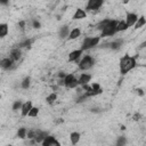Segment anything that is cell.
Segmentation results:
<instances>
[{"mask_svg":"<svg viewBox=\"0 0 146 146\" xmlns=\"http://www.w3.org/2000/svg\"><path fill=\"white\" fill-rule=\"evenodd\" d=\"M31 43H32V40H30V39H29V40H25L24 42H22L19 47H27V48H30Z\"/></svg>","mask_w":146,"mask_h":146,"instance_id":"f546056e","label":"cell"},{"mask_svg":"<svg viewBox=\"0 0 146 146\" xmlns=\"http://www.w3.org/2000/svg\"><path fill=\"white\" fill-rule=\"evenodd\" d=\"M136 92H137L139 96H144V91H143V89H140V88H137V89H136Z\"/></svg>","mask_w":146,"mask_h":146,"instance_id":"d6a6232c","label":"cell"},{"mask_svg":"<svg viewBox=\"0 0 146 146\" xmlns=\"http://www.w3.org/2000/svg\"><path fill=\"white\" fill-rule=\"evenodd\" d=\"M116 25H117V21L115 19H110L108 23L106 24V26L100 31L102 32V36H112L116 33ZM100 36V38H102Z\"/></svg>","mask_w":146,"mask_h":146,"instance_id":"3957f363","label":"cell"},{"mask_svg":"<svg viewBox=\"0 0 146 146\" xmlns=\"http://www.w3.org/2000/svg\"><path fill=\"white\" fill-rule=\"evenodd\" d=\"M38 114H39V108L33 106V107L31 108V111H30V113H29V115H27V116H30V117H36V116H38Z\"/></svg>","mask_w":146,"mask_h":146,"instance_id":"83f0119b","label":"cell"},{"mask_svg":"<svg viewBox=\"0 0 146 146\" xmlns=\"http://www.w3.org/2000/svg\"><path fill=\"white\" fill-rule=\"evenodd\" d=\"M122 43H123V40L122 39H116V40H114V41H112L110 43V48L113 49V50H117V49L121 48Z\"/></svg>","mask_w":146,"mask_h":146,"instance_id":"d6986e66","label":"cell"},{"mask_svg":"<svg viewBox=\"0 0 146 146\" xmlns=\"http://www.w3.org/2000/svg\"><path fill=\"white\" fill-rule=\"evenodd\" d=\"M63 84L68 89L76 88L79 86V79H76L73 74H66L65 78L63 79Z\"/></svg>","mask_w":146,"mask_h":146,"instance_id":"5b68a950","label":"cell"},{"mask_svg":"<svg viewBox=\"0 0 146 146\" xmlns=\"http://www.w3.org/2000/svg\"><path fill=\"white\" fill-rule=\"evenodd\" d=\"M91 88H92V91H91V94H90V97L96 96V95H99V94L103 92V89H102V87H100L99 83H96V82L92 83V84H91Z\"/></svg>","mask_w":146,"mask_h":146,"instance_id":"9a60e30c","label":"cell"},{"mask_svg":"<svg viewBox=\"0 0 146 146\" xmlns=\"http://www.w3.org/2000/svg\"><path fill=\"white\" fill-rule=\"evenodd\" d=\"M65 75H66V74H65L64 72H59V73H58V76H59L60 79H64V78H65Z\"/></svg>","mask_w":146,"mask_h":146,"instance_id":"e575fe53","label":"cell"},{"mask_svg":"<svg viewBox=\"0 0 146 146\" xmlns=\"http://www.w3.org/2000/svg\"><path fill=\"white\" fill-rule=\"evenodd\" d=\"M128 1H129V0H123V3H127Z\"/></svg>","mask_w":146,"mask_h":146,"instance_id":"8d00e7d4","label":"cell"},{"mask_svg":"<svg viewBox=\"0 0 146 146\" xmlns=\"http://www.w3.org/2000/svg\"><path fill=\"white\" fill-rule=\"evenodd\" d=\"M70 139H71V143H72L73 145L78 144V143H79V140H80V133H79V132H76V131L72 132V133L70 135Z\"/></svg>","mask_w":146,"mask_h":146,"instance_id":"603a6c76","label":"cell"},{"mask_svg":"<svg viewBox=\"0 0 146 146\" xmlns=\"http://www.w3.org/2000/svg\"><path fill=\"white\" fill-rule=\"evenodd\" d=\"M9 32V29H8V24L6 23H1L0 24V38H5Z\"/></svg>","mask_w":146,"mask_h":146,"instance_id":"44dd1931","label":"cell"},{"mask_svg":"<svg viewBox=\"0 0 146 146\" xmlns=\"http://www.w3.org/2000/svg\"><path fill=\"white\" fill-rule=\"evenodd\" d=\"M56 99H57V94H56V92H51V94L48 95L47 98H46V100H47V103H48L49 105H52V104L56 102Z\"/></svg>","mask_w":146,"mask_h":146,"instance_id":"cb8c5ba5","label":"cell"},{"mask_svg":"<svg viewBox=\"0 0 146 146\" xmlns=\"http://www.w3.org/2000/svg\"><path fill=\"white\" fill-rule=\"evenodd\" d=\"M80 35H81V30L78 29V27H75V29L71 30V32H70L67 39H68V40H75V39H78Z\"/></svg>","mask_w":146,"mask_h":146,"instance_id":"2e32d148","label":"cell"},{"mask_svg":"<svg viewBox=\"0 0 146 146\" xmlns=\"http://www.w3.org/2000/svg\"><path fill=\"white\" fill-rule=\"evenodd\" d=\"M137 63H136V57L125 55L120 59V72L121 74H127L129 73L131 70H133L136 67Z\"/></svg>","mask_w":146,"mask_h":146,"instance_id":"6da1fadb","label":"cell"},{"mask_svg":"<svg viewBox=\"0 0 146 146\" xmlns=\"http://www.w3.org/2000/svg\"><path fill=\"white\" fill-rule=\"evenodd\" d=\"M87 17V13L84 9H81V8H76L74 14H73V19L74 21H79V19H84Z\"/></svg>","mask_w":146,"mask_h":146,"instance_id":"8fae6325","label":"cell"},{"mask_svg":"<svg viewBox=\"0 0 146 146\" xmlns=\"http://www.w3.org/2000/svg\"><path fill=\"white\" fill-rule=\"evenodd\" d=\"M82 54H83V50H82L81 48L71 51V52L68 54V62H75V60H78V59L81 57Z\"/></svg>","mask_w":146,"mask_h":146,"instance_id":"30bf717a","label":"cell"},{"mask_svg":"<svg viewBox=\"0 0 146 146\" xmlns=\"http://www.w3.org/2000/svg\"><path fill=\"white\" fill-rule=\"evenodd\" d=\"M32 107H33V104H32L31 100H27V102L23 103V106H22V108H21V115H22V116H27Z\"/></svg>","mask_w":146,"mask_h":146,"instance_id":"9c48e42d","label":"cell"},{"mask_svg":"<svg viewBox=\"0 0 146 146\" xmlns=\"http://www.w3.org/2000/svg\"><path fill=\"white\" fill-rule=\"evenodd\" d=\"M95 65V58L90 55H86L82 57V59L79 62V68L82 71H87L90 70L92 66Z\"/></svg>","mask_w":146,"mask_h":146,"instance_id":"277c9868","label":"cell"},{"mask_svg":"<svg viewBox=\"0 0 146 146\" xmlns=\"http://www.w3.org/2000/svg\"><path fill=\"white\" fill-rule=\"evenodd\" d=\"M48 136V133L46 132V131H41V130H38V132H36V136L34 137V141L35 143H42L43 141V139L46 138Z\"/></svg>","mask_w":146,"mask_h":146,"instance_id":"e0dca14e","label":"cell"},{"mask_svg":"<svg viewBox=\"0 0 146 146\" xmlns=\"http://www.w3.org/2000/svg\"><path fill=\"white\" fill-rule=\"evenodd\" d=\"M41 144H42L43 146H55V145H56V146H59V145H60V143H59L54 136H49V135L43 139V141H42Z\"/></svg>","mask_w":146,"mask_h":146,"instance_id":"ba28073f","label":"cell"},{"mask_svg":"<svg viewBox=\"0 0 146 146\" xmlns=\"http://www.w3.org/2000/svg\"><path fill=\"white\" fill-rule=\"evenodd\" d=\"M13 64H14V60H13L10 57H8V58H2L1 62H0V65H1V67H2L3 70H9V68H11V67H13Z\"/></svg>","mask_w":146,"mask_h":146,"instance_id":"7c38bea8","label":"cell"},{"mask_svg":"<svg viewBox=\"0 0 146 146\" xmlns=\"http://www.w3.org/2000/svg\"><path fill=\"white\" fill-rule=\"evenodd\" d=\"M17 137L21 138V139H24L27 137V130L26 128H19L18 131H17Z\"/></svg>","mask_w":146,"mask_h":146,"instance_id":"d4e9b609","label":"cell"},{"mask_svg":"<svg viewBox=\"0 0 146 146\" xmlns=\"http://www.w3.org/2000/svg\"><path fill=\"white\" fill-rule=\"evenodd\" d=\"M70 32H71V31H70V29H68V26H67V25L62 26V27H60V30H59V38H60V39L68 38Z\"/></svg>","mask_w":146,"mask_h":146,"instance_id":"ac0fdd59","label":"cell"},{"mask_svg":"<svg viewBox=\"0 0 146 146\" xmlns=\"http://www.w3.org/2000/svg\"><path fill=\"white\" fill-rule=\"evenodd\" d=\"M108 21H110V18H106V19H103V21H100L98 24H97V29L99 30V31H102L105 26H106V24L108 23Z\"/></svg>","mask_w":146,"mask_h":146,"instance_id":"f1b7e54d","label":"cell"},{"mask_svg":"<svg viewBox=\"0 0 146 146\" xmlns=\"http://www.w3.org/2000/svg\"><path fill=\"white\" fill-rule=\"evenodd\" d=\"M139 116H140L139 114H135V116H133V120H136V121H137V120H139Z\"/></svg>","mask_w":146,"mask_h":146,"instance_id":"d590c367","label":"cell"},{"mask_svg":"<svg viewBox=\"0 0 146 146\" xmlns=\"http://www.w3.org/2000/svg\"><path fill=\"white\" fill-rule=\"evenodd\" d=\"M145 24H146V17H145V16H139L138 19H137V22H136V24H135L133 26H135L136 30H138V29L143 27Z\"/></svg>","mask_w":146,"mask_h":146,"instance_id":"ffe728a7","label":"cell"},{"mask_svg":"<svg viewBox=\"0 0 146 146\" xmlns=\"http://www.w3.org/2000/svg\"><path fill=\"white\" fill-rule=\"evenodd\" d=\"M104 3V0H88L86 9L88 11H92V10H97L99 9Z\"/></svg>","mask_w":146,"mask_h":146,"instance_id":"8992f818","label":"cell"},{"mask_svg":"<svg viewBox=\"0 0 146 146\" xmlns=\"http://www.w3.org/2000/svg\"><path fill=\"white\" fill-rule=\"evenodd\" d=\"M30 84H31V78H30V76L24 78V80H23L22 83H21V86H22L23 89H27V88H30Z\"/></svg>","mask_w":146,"mask_h":146,"instance_id":"484cf974","label":"cell"},{"mask_svg":"<svg viewBox=\"0 0 146 146\" xmlns=\"http://www.w3.org/2000/svg\"><path fill=\"white\" fill-rule=\"evenodd\" d=\"M99 41H100V36H86L83 39V41H82L81 49L83 51L89 50V49H92L96 46H98Z\"/></svg>","mask_w":146,"mask_h":146,"instance_id":"7a4b0ae2","label":"cell"},{"mask_svg":"<svg viewBox=\"0 0 146 146\" xmlns=\"http://www.w3.org/2000/svg\"><path fill=\"white\" fill-rule=\"evenodd\" d=\"M22 106H23L22 100H15L14 104H13V111H14V112H17L18 110L22 108Z\"/></svg>","mask_w":146,"mask_h":146,"instance_id":"4316f807","label":"cell"},{"mask_svg":"<svg viewBox=\"0 0 146 146\" xmlns=\"http://www.w3.org/2000/svg\"><path fill=\"white\" fill-rule=\"evenodd\" d=\"M21 56H22V52H21V50H19L18 48L13 49V50L10 51V55H9V57H10L14 62H18V60L21 59Z\"/></svg>","mask_w":146,"mask_h":146,"instance_id":"4fadbf2b","label":"cell"},{"mask_svg":"<svg viewBox=\"0 0 146 146\" xmlns=\"http://www.w3.org/2000/svg\"><path fill=\"white\" fill-rule=\"evenodd\" d=\"M33 27H34V29H40V27H41L40 22H38V21H33Z\"/></svg>","mask_w":146,"mask_h":146,"instance_id":"1f68e13d","label":"cell"},{"mask_svg":"<svg viewBox=\"0 0 146 146\" xmlns=\"http://www.w3.org/2000/svg\"><path fill=\"white\" fill-rule=\"evenodd\" d=\"M116 144H117L119 146H120V145H124V144H125V138H124V137H119Z\"/></svg>","mask_w":146,"mask_h":146,"instance_id":"4dcf8cb0","label":"cell"},{"mask_svg":"<svg viewBox=\"0 0 146 146\" xmlns=\"http://www.w3.org/2000/svg\"><path fill=\"white\" fill-rule=\"evenodd\" d=\"M138 15L137 14H135V13H128L127 14V16H125V23H127V25L129 26V27H131V26H133L135 24H136V22H137V19H138Z\"/></svg>","mask_w":146,"mask_h":146,"instance_id":"52a82bcc","label":"cell"},{"mask_svg":"<svg viewBox=\"0 0 146 146\" xmlns=\"http://www.w3.org/2000/svg\"><path fill=\"white\" fill-rule=\"evenodd\" d=\"M90 80H91V75H90V74H88V73H82V74L80 75V78H79V84H80V86L87 84V83L90 82Z\"/></svg>","mask_w":146,"mask_h":146,"instance_id":"5bb4252c","label":"cell"},{"mask_svg":"<svg viewBox=\"0 0 146 146\" xmlns=\"http://www.w3.org/2000/svg\"><path fill=\"white\" fill-rule=\"evenodd\" d=\"M9 1H10V0H0V3L3 5V6H7V5L9 3Z\"/></svg>","mask_w":146,"mask_h":146,"instance_id":"836d02e7","label":"cell"},{"mask_svg":"<svg viewBox=\"0 0 146 146\" xmlns=\"http://www.w3.org/2000/svg\"><path fill=\"white\" fill-rule=\"evenodd\" d=\"M129 26L127 25L125 21H117V25H116V32H123L128 29Z\"/></svg>","mask_w":146,"mask_h":146,"instance_id":"7402d4cb","label":"cell"}]
</instances>
